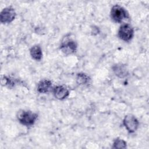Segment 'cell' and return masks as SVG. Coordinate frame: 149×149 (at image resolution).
<instances>
[{"label": "cell", "mask_w": 149, "mask_h": 149, "mask_svg": "<svg viewBox=\"0 0 149 149\" xmlns=\"http://www.w3.org/2000/svg\"><path fill=\"white\" fill-rule=\"evenodd\" d=\"M55 97L59 100H62L67 98L69 94V91L67 88L63 86H57L53 90Z\"/></svg>", "instance_id": "obj_7"}, {"label": "cell", "mask_w": 149, "mask_h": 149, "mask_svg": "<svg viewBox=\"0 0 149 149\" xmlns=\"http://www.w3.org/2000/svg\"><path fill=\"white\" fill-rule=\"evenodd\" d=\"M17 117L19 121L22 125L26 126H30L34 125L37 119L38 115L37 113L30 111L23 110L19 112Z\"/></svg>", "instance_id": "obj_1"}, {"label": "cell", "mask_w": 149, "mask_h": 149, "mask_svg": "<svg viewBox=\"0 0 149 149\" xmlns=\"http://www.w3.org/2000/svg\"><path fill=\"white\" fill-rule=\"evenodd\" d=\"M126 147V142L123 139L117 138L113 143V148H125Z\"/></svg>", "instance_id": "obj_12"}, {"label": "cell", "mask_w": 149, "mask_h": 149, "mask_svg": "<svg viewBox=\"0 0 149 149\" xmlns=\"http://www.w3.org/2000/svg\"><path fill=\"white\" fill-rule=\"evenodd\" d=\"M52 88V82L47 79L41 80L37 85V90L40 93H47Z\"/></svg>", "instance_id": "obj_8"}, {"label": "cell", "mask_w": 149, "mask_h": 149, "mask_svg": "<svg viewBox=\"0 0 149 149\" xmlns=\"http://www.w3.org/2000/svg\"><path fill=\"white\" fill-rule=\"evenodd\" d=\"M60 49L66 55L73 54L76 51L77 44L74 40L66 39L61 44Z\"/></svg>", "instance_id": "obj_6"}, {"label": "cell", "mask_w": 149, "mask_h": 149, "mask_svg": "<svg viewBox=\"0 0 149 149\" xmlns=\"http://www.w3.org/2000/svg\"><path fill=\"white\" fill-rule=\"evenodd\" d=\"M134 30L129 24H123L118 30V37L125 41H130L133 37Z\"/></svg>", "instance_id": "obj_3"}, {"label": "cell", "mask_w": 149, "mask_h": 149, "mask_svg": "<svg viewBox=\"0 0 149 149\" xmlns=\"http://www.w3.org/2000/svg\"><path fill=\"white\" fill-rule=\"evenodd\" d=\"M30 54L33 59L36 61H40L42 58V53L41 47L38 45H36L33 46L30 50Z\"/></svg>", "instance_id": "obj_9"}, {"label": "cell", "mask_w": 149, "mask_h": 149, "mask_svg": "<svg viewBox=\"0 0 149 149\" xmlns=\"http://www.w3.org/2000/svg\"><path fill=\"white\" fill-rule=\"evenodd\" d=\"M90 80L88 75L83 73H80L77 74L76 81L80 85H85L89 83Z\"/></svg>", "instance_id": "obj_11"}, {"label": "cell", "mask_w": 149, "mask_h": 149, "mask_svg": "<svg viewBox=\"0 0 149 149\" xmlns=\"http://www.w3.org/2000/svg\"><path fill=\"white\" fill-rule=\"evenodd\" d=\"M123 125L129 133L134 132L138 128L139 121L132 115H127L125 116L123 121Z\"/></svg>", "instance_id": "obj_5"}, {"label": "cell", "mask_w": 149, "mask_h": 149, "mask_svg": "<svg viewBox=\"0 0 149 149\" xmlns=\"http://www.w3.org/2000/svg\"><path fill=\"white\" fill-rule=\"evenodd\" d=\"M129 13L122 6L119 5H113L111 10V17L115 22L121 23L129 18Z\"/></svg>", "instance_id": "obj_2"}, {"label": "cell", "mask_w": 149, "mask_h": 149, "mask_svg": "<svg viewBox=\"0 0 149 149\" xmlns=\"http://www.w3.org/2000/svg\"><path fill=\"white\" fill-rule=\"evenodd\" d=\"M113 70L115 74L120 78H123L127 75V70L125 66L123 65H115L113 67Z\"/></svg>", "instance_id": "obj_10"}, {"label": "cell", "mask_w": 149, "mask_h": 149, "mask_svg": "<svg viewBox=\"0 0 149 149\" xmlns=\"http://www.w3.org/2000/svg\"><path fill=\"white\" fill-rule=\"evenodd\" d=\"M16 12L12 7L4 8L0 14V20L2 23L7 24L11 23L15 18Z\"/></svg>", "instance_id": "obj_4"}]
</instances>
